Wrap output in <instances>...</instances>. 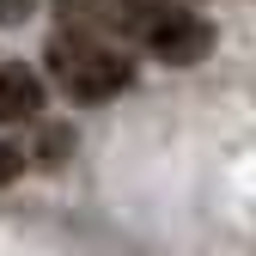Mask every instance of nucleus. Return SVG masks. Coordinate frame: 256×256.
Returning a JSON list of instances; mask_svg holds the SVG:
<instances>
[{
    "instance_id": "obj_1",
    "label": "nucleus",
    "mask_w": 256,
    "mask_h": 256,
    "mask_svg": "<svg viewBox=\"0 0 256 256\" xmlns=\"http://www.w3.org/2000/svg\"><path fill=\"white\" fill-rule=\"evenodd\" d=\"M116 6V30L128 43H140L146 55L171 61V68H189V61L214 55V24L183 6V0H110Z\"/></svg>"
},
{
    "instance_id": "obj_2",
    "label": "nucleus",
    "mask_w": 256,
    "mask_h": 256,
    "mask_svg": "<svg viewBox=\"0 0 256 256\" xmlns=\"http://www.w3.org/2000/svg\"><path fill=\"white\" fill-rule=\"evenodd\" d=\"M43 55H49V80L68 92L74 104H104V98L134 86V61L110 37H74V30H61Z\"/></svg>"
},
{
    "instance_id": "obj_3",
    "label": "nucleus",
    "mask_w": 256,
    "mask_h": 256,
    "mask_svg": "<svg viewBox=\"0 0 256 256\" xmlns=\"http://www.w3.org/2000/svg\"><path fill=\"white\" fill-rule=\"evenodd\" d=\"M43 104V80L30 74V68H0V122H24V116H37Z\"/></svg>"
},
{
    "instance_id": "obj_4",
    "label": "nucleus",
    "mask_w": 256,
    "mask_h": 256,
    "mask_svg": "<svg viewBox=\"0 0 256 256\" xmlns=\"http://www.w3.org/2000/svg\"><path fill=\"white\" fill-rule=\"evenodd\" d=\"M18 171H24V152H18V146H6V140H0V189H6V183H12Z\"/></svg>"
},
{
    "instance_id": "obj_5",
    "label": "nucleus",
    "mask_w": 256,
    "mask_h": 256,
    "mask_svg": "<svg viewBox=\"0 0 256 256\" xmlns=\"http://www.w3.org/2000/svg\"><path fill=\"white\" fill-rule=\"evenodd\" d=\"M30 6H37V0H0V24H24Z\"/></svg>"
}]
</instances>
